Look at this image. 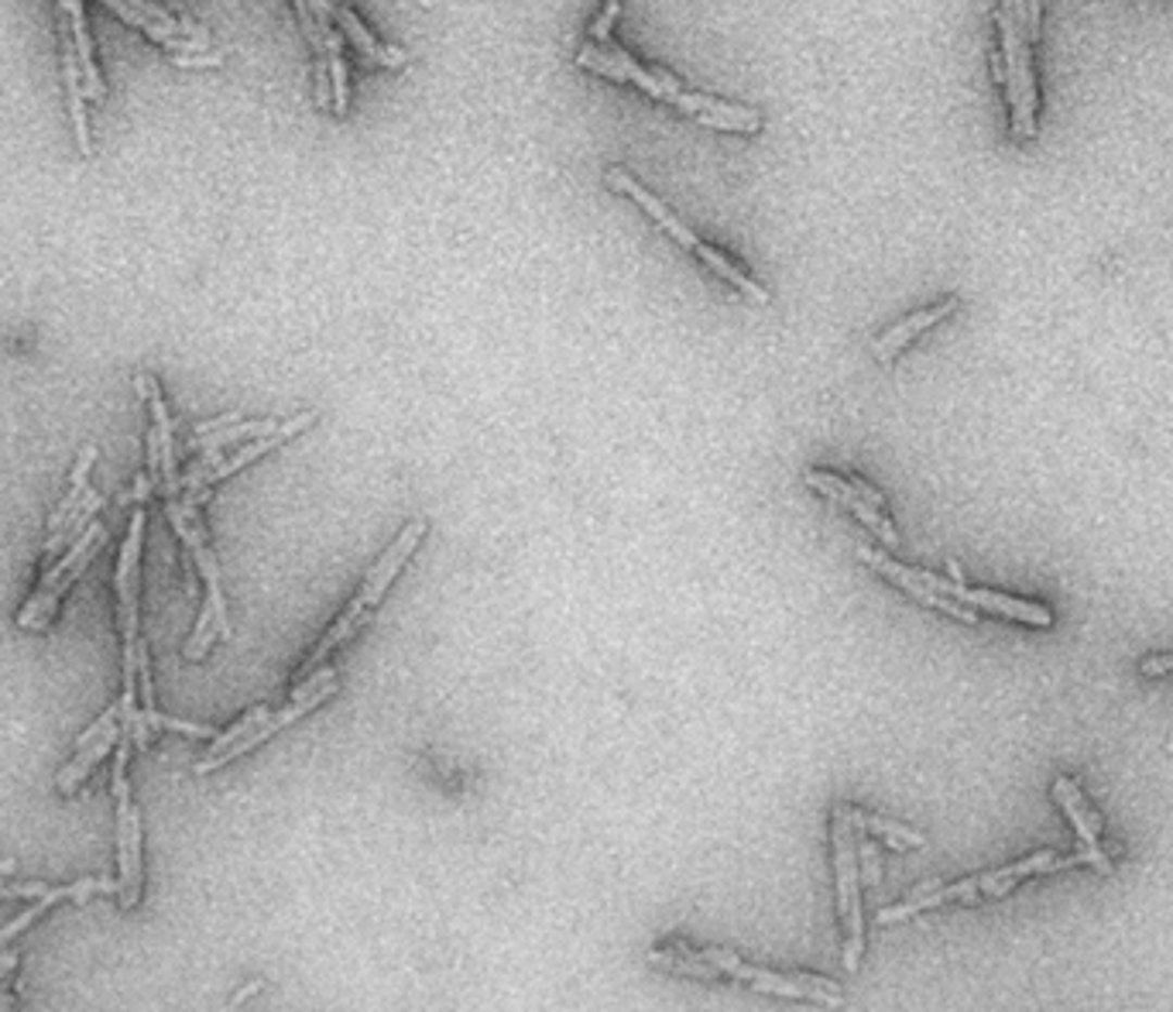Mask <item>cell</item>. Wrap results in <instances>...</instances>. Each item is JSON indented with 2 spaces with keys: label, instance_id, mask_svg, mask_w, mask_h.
I'll use <instances>...</instances> for the list:
<instances>
[{
  "label": "cell",
  "instance_id": "25",
  "mask_svg": "<svg viewBox=\"0 0 1173 1012\" xmlns=\"http://www.w3.org/2000/svg\"><path fill=\"white\" fill-rule=\"evenodd\" d=\"M121 738H124V728L117 724V728L106 731V735H103L100 742H93L90 748L76 751L73 762L65 766V769L59 772V776H55V789H59V793H73V789H76L86 776H90L93 769H97V762H103V759L111 756V751L121 745Z\"/></svg>",
  "mask_w": 1173,
  "mask_h": 1012
},
{
  "label": "cell",
  "instance_id": "19",
  "mask_svg": "<svg viewBox=\"0 0 1173 1012\" xmlns=\"http://www.w3.org/2000/svg\"><path fill=\"white\" fill-rule=\"evenodd\" d=\"M62 11L70 14V31H73V49H76V62H79L83 93H86V100L103 103L106 100V86H103L100 66L93 59V38H90V28H86V4H83V0H62Z\"/></svg>",
  "mask_w": 1173,
  "mask_h": 1012
},
{
  "label": "cell",
  "instance_id": "21",
  "mask_svg": "<svg viewBox=\"0 0 1173 1012\" xmlns=\"http://www.w3.org/2000/svg\"><path fill=\"white\" fill-rule=\"evenodd\" d=\"M333 21L340 25V31L354 41L357 52H361L367 62H378V66H384V69H399V66H405V62H408V52H405V49L381 46V41H378L371 31H367L364 25H361V17L354 14V8H351V4L333 8Z\"/></svg>",
  "mask_w": 1173,
  "mask_h": 1012
},
{
  "label": "cell",
  "instance_id": "9",
  "mask_svg": "<svg viewBox=\"0 0 1173 1012\" xmlns=\"http://www.w3.org/2000/svg\"><path fill=\"white\" fill-rule=\"evenodd\" d=\"M340 691V680L337 683H326L323 686V691H316V694H310V697H299V700H289L286 707H281V710H272V718L265 721V724H257L254 731H251V735L244 738V742H237V745H230L227 751H220V756H213V759H200V762H195V776H206V772H213V769H220V766H227V762H234V759H241L244 756V751H251V748H257L261 742H268L272 735H278V731L281 728H289L292 721H299V718H306L310 714V710L313 707H319L323 700H330L333 694Z\"/></svg>",
  "mask_w": 1173,
  "mask_h": 1012
},
{
  "label": "cell",
  "instance_id": "3",
  "mask_svg": "<svg viewBox=\"0 0 1173 1012\" xmlns=\"http://www.w3.org/2000/svg\"><path fill=\"white\" fill-rule=\"evenodd\" d=\"M144 508H135L130 519L127 540L117 556V573H114V594H117V621L124 635V697L121 710H138V608H141V546H144Z\"/></svg>",
  "mask_w": 1173,
  "mask_h": 1012
},
{
  "label": "cell",
  "instance_id": "30",
  "mask_svg": "<svg viewBox=\"0 0 1173 1012\" xmlns=\"http://www.w3.org/2000/svg\"><path fill=\"white\" fill-rule=\"evenodd\" d=\"M272 718V710L265 707V704H257V707H251L248 710V714L241 718V721H234L227 731H220V735H216L213 742H210V748H206V756L203 759H213V756H220V751H227L230 745H237V742H244L248 735H251V731L257 728V724H265Z\"/></svg>",
  "mask_w": 1173,
  "mask_h": 1012
},
{
  "label": "cell",
  "instance_id": "34",
  "mask_svg": "<svg viewBox=\"0 0 1173 1012\" xmlns=\"http://www.w3.org/2000/svg\"><path fill=\"white\" fill-rule=\"evenodd\" d=\"M847 484H852V491L858 494V498H861L865 505H872L875 511H882V515H885V494H882V491H875V488L868 484L865 478H847Z\"/></svg>",
  "mask_w": 1173,
  "mask_h": 1012
},
{
  "label": "cell",
  "instance_id": "22",
  "mask_svg": "<svg viewBox=\"0 0 1173 1012\" xmlns=\"http://www.w3.org/2000/svg\"><path fill=\"white\" fill-rule=\"evenodd\" d=\"M977 896H982V889H977V875H971V878L954 882V886H941L937 893H930V896L906 899V902H896V907L879 910V923H899V920L917 916L923 910H937V907H944V902H971Z\"/></svg>",
  "mask_w": 1173,
  "mask_h": 1012
},
{
  "label": "cell",
  "instance_id": "24",
  "mask_svg": "<svg viewBox=\"0 0 1173 1012\" xmlns=\"http://www.w3.org/2000/svg\"><path fill=\"white\" fill-rule=\"evenodd\" d=\"M693 257H701V265H704V268H710L717 278H721L724 286H731L737 295H745L748 303H755V306H769V303H772V295H769L762 286H758L748 271L737 268L724 251H717V248H710V244H701V248H697V254H693Z\"/></svg>",
  "mask_w": 1173,
  "mask_h": 1012
},
{
  "label": "cell",
  "instance_id": "20",
  "mask_svg": "<svg viewBox=\"0 0 1173 1012\" xmlns=\"http://www.w3.org/2000/svg\"><path fill=\"white\" fill-rule=\"evenodd\" d=\"M313 8V17L319 25V35L326 41V62H330V83H333V114L343 117L346 106H351V79H346V59H343V38L337 31V21H333V4H323V0H316Z\"/></svg>",
  "mask_w": 1173,
  "mask_h": 1012
},
{
  "label": "cell",
  "instance_id": "37",
  "mask_svg": "<svg viewBox=\"0 0 1173 1012\" xmlns=\"http://www.w3.org/2000/svg\"><path fill=\"white\" fill-rule=\"evenodd\" d=\"M151 491H155V484H151V478H148V473H138V478H135V488H130L127 498H135L138 505H144V502L151 498Z\"/></svg>",
  "mask_w": 1173,
  "mask_h": 1012
},
{
  "label": "cell",
  "instance_id": "27",
  "mask_svg": "<svg viewBox=\"0 0 1173 1012\" xmlns=\"http://www.w3.org/2000/svg\"><path fill=\"white\" fill-rule=\"evenodd\" d=\"M281 426H286V422H278V419H241L234 426L216 429V433H210V437H192L189 450H200V454H210V450H227V446L241 443V440L251 443V440H261V437H275Z\"/></svg>",
  "mask_w": 1173,
  "mask_h": 1012
},
{
  "label": "cell",
  "instance_id": "5",
  "mask_svg": "<svg viewBox=\"0 0 1173 1012\" xmlns=\"http://www.w3.org/2000/svg\"><path fill=\"white\" fill-rule=\"evenodd\" d=\"M831 845H834V875H837V910L844 920V967L847 972H858L861 951H865L858 837L841 807H834V817H831Z\"/></svg>",
  "mask_w": 1173,
  "mask_h": 1012
},
{
  "label": "cell",
  "instance_id": "16",
  "mask_svg": "<svg viewBox=\"0 0 1173 1012\" xmlns=\"http://www.w3.org/2000/svg\"><path fill=\"white\" fill-rule=\"evenodd\" d=\"M958 306H961V299H958V295H947V299H941L937 306L920 309V313H909L906 319L893 322V327L882 330V333L872 340V354H875V360H879V364H893V360L899 357V351H903V347H909V343L917 340L923 330L937 327V322H941V319H947V316H950L954 309H958Z\"/></svg>",
  "mask_w": 1173,
  "mask_h": 1012
},
{
  "label": "cell",
  "instance_id": "4",
  "mask_svg": "<svg viewBox=\"0 0 1173 1012\" xmlns=\"http://www.w3.org/2000/svg\"><path fill=\"white\" fill-rule=\"evenodd\" d=\"M693 954H697L701 961H707L710 967H717L721 972V978H737L745 982L748 988H755V992H766V996H782V999H810V1002H820V1005H844V992L841 985L831 982V978H817V975H782V972H769V967H758V964H745L737 954L724 951V947H693Z\"/></svg>",
  "mask_w": 1173,
  "mask_h": 1012
},
{
  "label": "cell",
  "instance_id": "28",
  "mask_svg": "<svg viewBox=\"0 0 1173 1012\" xmlns=\"http://www.w3.org/2000/svg\"><path fill=\"white\" fill-rule=\"evenodd\" d=\"M837 807L844 810V817L852 821L855 831L882 834V837H888V845L899 848V851H903V848H920V845H926V837H923L920 831H912V827H906V824H899V821H885V817L865 813V810H858V807H852V804H837Z\"/></svg>",
  "mask_w": 1173,
  "mask_h": 1012
},
{
  "label": "cell",
  "instance_id": "32",
  "mask_svg": "<svg viewBox=\"0 0 1173 1012\" xmlns=\"http://www.w3.org/2000/svg\"><path fill=\"white\" fill-rule=\"evenodd\" d=\"M52 886L49 882H0V899H41Z\"/></svg>",
  "mask_w": 1173,
  "mask_h": 1012
},
{
  "label": "cell",
  "instance_id": "12",
  "mask_svg": "<svg viewBox=\"0 0 1173 1012\" xmlns=\"http://www.w3.org/2000/svg\"><path fill=\"white\" fill-rule=\"evenodd\" d=\"M858 559H865V564L872 567L875 573H882L885 580H893L899 591H906L912 600H920V605L937 608V611L958 618V621H964V624H977V611L958 605V600H950V597H944V594H933L930 587H923L920 580L912 577V567H903L899 559H888V553H879V549H872V546H858Z\"/></svg>",
  "mask_w": 1173,
  "mask_h": 1012
},
{
  "label": "cell",
  "instance_id": "39",
  "mask_svg": "<svg viewBox=\"0 0 1173 1012\" xmlns=\"http://www.w3.org/2000/svg\"><path fill=\"white\" fill-rule=\"evenodd\" d=\"M257 992H261V982H248V985L241 988V992L234 996V1005H241L244 999H251V996H257Z\"/></svg>",
  "mask_w": 1173,
  "mask_h": 1012
},
{
  "label": "cell",
  "instance_id": "11",
  "mask_svg": "<svg viewBox=\"0 0 1173 1012\" xmlns=\"http://www.w3.org/2000/svg\"><path fill=\"white\" fill-rule=\"evenodd\" d=\"M803 481H807L813 491H820L823 498H831L834 505H841L844 511H852L855 519H858L868 532H875V535H879V543H882L885 549H896V546H899L896 526L888 522L882 511H875L872 505H865V502L858 498V494L852 491V484H847V478H841V473H831V470H817V467H810V470H803Z\"/></svg>",
  "mask_w": 1173,
  "mask_h": 1012
},
{
  "label": "cell",
  "instance_id": "26",
  "mask_svg": "<svg viewBox=\"0 0 1173 1012\" xmlns=\"http://www.w3.org/2000/svg\"><path fill=\"white\" fill-rule=\"evenodd\" d=\"M93 464H97V446L90 443V446L79 450V460H76L73 478H70V491L62 494L59 505H55L52 515H49V532H52V535H55L65 522H70L73 515H76V508L83 505L86 491H90V470H93Z\"/></svg>",
  "mask_w": 1173,
  "mask_h": 1012
},
{
  "label": "cell",
  "instance_id": "14",
  "mask_svg": "<svg viewBox=\"0 0 1173 1012\" xmlns=\"http://www.w3.org/2000/svg\"><path fill=\"white\" fill-rule=\"evenodd\" d=\"M1074 865H1088V858H1084V851L1077 855H1057L1050 848H1043L1023 861H1016V865H1006V869H995V872H985L977 875V889H982V896H1006L1012 893L1019 882L1030 878V875H1047V872H1060V869H1074Z\"/></svg>",
  "mask_w": 1173,
  "mask_h": 1012
},
{
  "label": "cell",
  "instance_id": "13",
  "mask_svg": "<svg viewBox=\"0 0 1173 1012\" xmlns=\"http://www.w3.org/2000/svg\"><path fill=\"white\" fill-rule=\"evenodd\" d=\"M604 182L611 186L615 192H625V197H632V200H635V203H639V206H642V210L648 213V217H652V220H656V224L663 227V233H669L672 241H677V244H680L683 251L697 254V248L704 244L701 237L693 233V230H690V227H686V224H683V220L677 217V213H672V210H669V206H666V203H663L659 197H652V192H648V189H645V186H642V182H639L635 176H628L625 168L611 165V168L604 172Z\"/></svg>",
  "mask_w": 1173,
  "mask_h": 1012
},
{
  "label": "cell",
  "instance_id": "31",
  "mask_svg": "<svg viewBox=\"0 0 1173 1012\" xmlns=\"http://www.w3.org/2000/svg\"><path fill=\"white\" fill-rule=\"evenodd\" d=\"M618 11H621V4H604L601 17L594 21L591 28H586V35H591V46H611V25L618 21Z\"/></svg>",
  "mask_w": 1173,
  "mask_h": 1012
},
{
  "label": "cell",
  "instance_id": "8",
  "mask_svg": "<svg viewBox=\"0 0 1173 1012\" xmlns=\"http://www.w3.org/2000/svg\"><path fill=\"white\" fill-rule=\"evenodd\" d=\"M912 577H917L923 587H930L933 594H944V597L958 600V605H964L971 611H988V615H998V618L1036 624V629H1050V624H1054V611L1047 605H1036V600H1019V597L998 594V591L968 587L964 580H947V577H937L930 570H917V567H912Z\"/></svg>",
  "mask_w": 1173,
  "mask_h": 1012
},
{
  "label": "cell",
  "instance_id": "6",
  "mask_svg": "<svg viewBox=\"0 0 1173 1012\" xmlns=\"http://www.w3.org/2000/svg\"><path fill=\"white\" fill-rule=\"evenodd\" d=\"M103 540H106L103 526L93 522L70 549H65V553L55 559V564H52L46 573H41L35 594L28 597V605L21 608V615H17L21 629H31V632H46V629H49L55 611H59V600H62L65 591H70L76 580L83 577V570L93 564V556L100 553Z\"/></svg>",
  "mask_w": 1173,
  "mask_h": 1012
},
{
  "label": "cell",
  "instance_id": "17",
  "mask_svg": "<svg viewBox=\"0 0 1173 1012\" xmlns=\"http://www.w3.org/2000/svg\"><path fill=\"white\" fill-rule=\"evenodd\" d=\"M97 893H121L117 878H79V882H73V886H55V889H49L41 899H35L25 913L14 916V920L8 923V927H0V951H4V947H11V940H14L17 934H25V931L31 927V923L41 916V913L55 907V902H62V899L86 902V899L97 896Z\"/></svg>",
  "mask_w": 1173,
  "mask_h": 1012
},
{
  "label": "cell",
  "instance_id": "2",
  "mask_svg": "<svg viewBox=\"0 0 1173 1012\" xmlns=\"http://www.w3.org/2000/svg\"><path fill=\"white\" fill-rule=\"evenodd\" d=\"M1026 4H998L995 8V25L998 38H1002V66H1006V97H1009V131L1019 141H1033L1039 124H1036V69H1033V38L1023 25Z\"/></svg>",
  "mask_w": 1173,
  "mask_h": 1012
},
{
  "label": "cell",
  "instance_id": "23",
  "mask_svg": "<svg viewBox=\"0 0 1173 1012\" xmlns=\"http://www.w3.org/2000/svg\"><path fill=\"white\" fill-rule=\"evenodd\" d=\"M642 958H645V964L659 967V972H669V975H690V978H704V982L721 978L717 967H710L707 961L693 954V947L686 940H669L666 947H648Z\"/></svg>",
  "mask_w": 1173,
  "mask_h": 1012
},
{
  "label": "cell",
  "instance_id": "18",
  "mask_svg": "<svg viewBox=\"0 0 1173 1012\" xmlns=\"http://www.w3.org/2000/svg\"><path fill=\"white\" fill-rule=\"evenodd\" d=\"M313 422H316V413H299V416L286 419V426H281L275 437H261V440H251V443H244V446L230 450V454L224 457V464L216 467V470H210V473H206V481H203V491H213V484H220L224 478H230V473L244 470V467H248V464H254L257 457L272 454L275 446L289 443L292 437L306 433V429H310Z\"/></svg>",
  "mask_w": 1173,
  "mask_h": 1012
},
{
  "label": "cell",
  "instance_id": "35",
  "mask_svg": "<svg viewBox=\"0 0 1173 1012\" xmlns=\"http://www.w3.org/2000/svg\"><path fill=\"white\" fill-rule=\"evenodd\" d=\"M1139 673L1143 676H1173V653L1166 656H1146L1139 662Z\"/></svg>",
  "mask_w": 1173,
  "mask_h": 1012
},
{
  "label": "cell",
  "instance_id": "29",
  "mask_svg": "<svg viewBox=\"0 0 1173 1012\" xmlns=\"http://www.w3.org/2000/svg\"><path fill=\"white\" fill-rule=\"evenodd\" d=\"M100 508H103V494L100 491H86V498H83V505L76 508V515H73V519L70 522H65L55 535H49V543H46V559H52V556H59L62 549H70L76 540H79V535L86 532V529H90L93 522H97V515H100Z\"/></svg>",
  "mask_w": 1173,
  "mask_h": 1012
},
{
  "label": "cell",
  "instance_id": "7",
  "mask_svg": "<svg viewBox=\"0 0 1173 1012\" xmlns=\"http://www.w3.org/2000/svg\"><path fill=\"white\" fill-rule=\"evenodd\" d=\"M127 759H130V738H121L114 748V800H117V861H121V910L130 913L141 902V813L130 800L127 783Z\"/></svg>",
  "mask_w": 1173,
  "mask_h": 1012
},
{
  "label": "cell",
  "instance_id": "10",
  "mask_svg": "<svg viewBox=\"0 0 1173 1012\" xmlns=\"http://www.w3.org/2000/svg\"><path fill=\"white\" fill-rule=\"evenodd\" d=\"M1054 800L1060 804V810L1068 813L1071 827L1077 831L1088 865H1095L1101 875H1112L1115 865H1112V858L1105 855L1101 837H1098V834H1101V817H1098V810H1095L1088 800H1084L1081 786H1077L1074 780H1068V776H1057V783H1054Z\"/></svg>",
  "mask_w": 1173,
  "mask_h": 1012
},
{
  "label": "cell",
  "instance_id": "1",
  "mask_svg": "<svg viewBox=\"0 0 1173 1012\" xmlns=\"http://www.w3.org/2000/svg\"><path fill=\"white\" fill-rule=\"evenodd\" d=\"M426 529H429V526H426V519L419 515V519H412V522H408V526L395 535V543H391V546L381 553L378 564H375L371 570H367V577H364V584L357 587V594H354L351 600H346V608L337 615V621H333L330 629H326V635L316 642V649L306 656V662H302L299 670H295L292 686H295V683H302L306 676H313L316 670H323L326 659H330L343 642H351V638L364 629V624L371 621L375 608L381 605V597L388 594V587H391V584H395L399 570L408 564V556L419 549Z\"/></svg>",
  "mask_w": 1173,
  "mask_h": 1012
},
{
  "label": "cell",
  "instance_id": "38",
  "mask_svg": "<svg viewBox=\"0 0 1173 1012\" xmlns=\"http://www.w3.org/2000/svg\"><path fill=\"white\" fill-rule=\"evenodd\" d=\"M14 964H17V951H14V947H4V951H0V982H4V975L11 972Z\"/></svg>",
  "mask_w": 1173,
  "mask_h": 1012
},
{
  "label": "cell",
  "instance_id": "15",
  "mask_svg": "<svg viewBox=\"0 0 1173 1012\" xmlns=\"http://www.w3.org/2000/svg\"><path fill=\"white\" fill-rule=\"evenodd\" d=\"M55 11H59V38H62L65 100H70V117H73V131H76V148H79L83 159H90V155H93V131H90V117H86V93H83V79H79L76 49H73L70 14L62 11V4H55Z\"/></svg>",
  "mask_w": 1173,
  "mask_h": 1012
},
{
  "label": "cell",
  "instance_id": "40",
  "mask_svg": "<svg viewBox=\"0 0 1173 1012\" xmlns=\"http://www.w3.org/2000/svg\"><path fill=\"white\" fill-rule=\"evenodd\" d=\"M14 869H17V861H14V858H0V878H11V875H14Z\"/></svg>",
  "mask_w": 1173,
  "mask_h": 1012
},
{
  "label": "cell",
  "instance_id": "36",
  "mask_svg": "<svg viewBox=\"0 0 1173 1012\" xmlns=\"http://www.w3.org/2000/svg\"><path fill=\"white\" fill-rule=\"evenodd\" d=\"M224 55L220 52H206V55H176V66L182 69H210V66H220Z\"/></svg>",
  "mask_w": 1173,
  "mask_h": 1012
},
{
  "label": "cell",
  "instance_id": "41",
  "mask_svg": "<svg viewBox=\"0 0 1173 1012\" xmlns=\"http://www.w3.org/2000/svg\"><path fill=\"white\" fill-rule=\"evenodd\" d=\"M11 1009H14V996L0 985V1012H11Z\"/></svg>",
  "mask_w": 1173,
  "mask_h": 1012
},
{
  "label": "cell",
  "instance_id": "33",
  "mask_svg": "<svg viewBox=\"0 0 1173 1012\" xmlns=\"http://www.w3.org/2000/svg\"><path fill=\"white\" fill-rule=\"evenodd\" d=\"M858 872L865 875L868 886H879V855L872 842H858Z\"/></svg>",
  "mask_w": 1173,
  "mask_h": 1012
}]
</instances>
